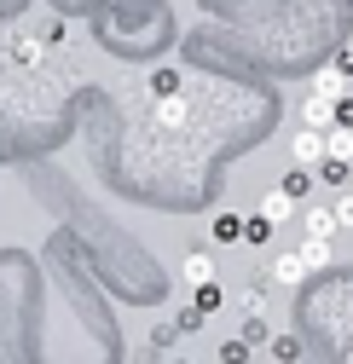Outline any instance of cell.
<instances>
[{"label": "cell", "instance_id": "obj_1", "mask_svg": "<svg viewBox=\"0 0 353 364\" xmlns=\"http://www.w3.org/2000/svg\"><path fill=\"white\" fill-rule=\"evenodd\" d=\"M290 156H295V162H307V168H319V162L330 156V127H313V122H307L295 139H290Z\"/></svg>", "mask_w": 353, "mask_h": 364}, {"label": "cell", "instance_id": "obj_2", "mask_svg": "<svg viewBox=\"0 0 353 364\" xmlns=\"http://www.w3.org/2000/svg\"><path fill=\"white\" fill-rule=\"evenodd\" d=\"M336 116H342V99L325 93V87H313V93H307V105H301V122H313V127H336Z\"/></svg>", "mask_w": 353, "mask_h": 364}, {"label": "cell", "instance_id": "obj_3", "mask_svg": "<svg viewBox=\"0 0 353 364\" xmlns=\"http://www.w3.org/2000/svg\"><path fill=\"white\" fill-rule=\"evenodd\" d=\"M157 127H186V99L180 93H157Z\"/></svg>", "mask_w": 353, "mask_h": 364}, {"label": "cell", "instance_id": "obj_4", "mask_svg": "<svg viewBox=\"0 0 353 364\" xmlns=\"http://www.w3.org/2000/svg\"><path fill=\"white\" fill-rule=\"evenodd\" d=\"M301 278H307V260H301V249H295V255H278V266H273V284L295 289Z\"/></svg>", "mask_w": 353, "mask_h": 364}, {"label": "cell", "instance_id": "obj_5", "mask_svg": "<svg viewBox=\"0 0 353 364\" xmlns=\"http://www.w3.org/2000/svg\"><path fill=\"white\" fill-rule=\"evenodd\" d=\"M301 260H307V272H325V266H330V237L307 232V243H301Z\"/></svg>", "mask_w": 353, "mask_h": 364}, {"label": "cell", "instance_id": "obj_6", "mask_svg": "<svg viewBox=\"0 0 353 364\" xmlns=\"http://www.w3.org/2000/svg\"><path fill=\"white\" fill-rule=\"evenodd\" d=\"M313 179H319V168H307V162H295V168H290V173H284V191H290V197H295V203H301V197H307V191H313Z\"/></svg>", "mask_w": 353, "mask_h": 364}, {"label": "cell", "instance_id": "obj_7", "mask_svg": "<svg viewBox=\"0 0 353 364\" xmlns=\"http://www.w3.org/2000/svg\"><path fill=\"white\" fill-rule=\"evenodd\" d=\"M319 179H325V186H347V179H353V156H325Z\"/></svg>", "mask_w": 353, "mask_h": 364}, {"label": "cell", "instance_id": "obj_8", "mask_svg": "<svg viewBox=\"0 0 353 364\" xmlns=\"http://www.w3.org/2000/svg\"><path fill=\"white\" fill-rule=\"evenodd\" d=\"M273 225H278L273 214H249V225H243V243H255V249H267V243H273Z\"/></svg>", "mask_w": 353, "mask_h": 364}, {"label": "cell", "instance_id": "obj_9", "mask_svg": "<svg viewBox=\"0 0 353 364\" xmlns=\"http://www.w3.org/2000/svg\"><path fill=\"white\" fill-rule=\"evenodd\" d=\"M260 214H273V220H278V225H284V220H290V214H295V197H290V191H284V186H278V191H267V197H260Z\"/></svg>", "mask_w": 353, "mask_h": 364}, {"label": "cell", "instance_id": "obj_10", "mask_svg": "<svg viewBox=\"0 0 353 364\" xmlns=\"http://www.w3.org/2000/svg\"><path fill=\"white\" fill-rule=\"evenodd\" d=\"M243 225H249L243 214H220V220L209 225V232H214V243H238V237H243Z\"/></svg>", "mask_w": 353, "mask_h": 364}, {"label": "cell", "instance_id": "obj_11", "mask_svg": "<svg viewBox=\"0 0 353 364\" xmlns=\"http://www.w3.org/2000/svg\"><path fill=\"white\" fill-rule=\"evenodd\" d=\"M209 278H214V260H209L203 249H191V255H186V284H209Z\"/></svg>", "mask_w": 353, "mask_h": 364}, {"label": "cell", "instance_id": "obj_12", "mask_svg": "<svg viewBox=\"0 0 353 364\" xmlns=\"http://www.w3.org/2000/svg\"><path fill=\"white\" fill-rule=\"evenodd\" d=\"M307 232H319V237H336V232H342L336 208H313V214H307Z\"/></svg>", "mask_w": 353, "mask_h": 364}, {"label": "cell", "instance_id": "obj_13", "mask_svg": "<svg viewBox=\"0 0 353 364\" xmlns=\"http://www.w3.org/2000/svg\"><path fill=\"white\" fill-rule=\"evenodd\" d=\"M41 53H47V41H18V47H12V64H41Z\"/></svg>", "mask_w": 353, "mask_h": 364}, {"label": "cell", "instance_id": "obj_14", "mask_svg": "<svg viewBox=\"0 0 353 364\" xmlns=\"http://www.w3.org/2000/svg\"><path fill=\"white\" fill-rule=\"evenodd\" d=\"M336 220H342V232H353V186H342V197H336Z\"/></svg>", "mask_w": 353, "mask_h": 364}, {"label": "cell", "instance_id": "obj_15", "mask_svg": "<svg viewBox=\"0 0 353 364\" xmlns=\"http://www.w3.org/2000/svg\"><path fill=\"white\" fill-rule=\"evenodd\" d=\"M197 306H203V312H214V306H220V289H214V278H209V284H197Z\"/></svg>", "mask_w": 353, "mask_h": 364}, {"label": "cell", "instance_id": "obj_16", "mask_svg": "<svg viewBox=\"0 0 353 364\" xmlns=\"http://www.w3.org/2000/svg\"><path fill=\"white\" fill-rule=\"evenodd\" d=\"M243 358H249L243 341H226V347H220V364H243Z\"/></svg>", "mask_w": 353, "mask_h": 364}, {"label": "cell", "instance_id": "obj_17", "mask_svg": "<svg viewBox=\"0 0 353 364\" xmlns=\"http://www.w3.org/2000/svg\"><path fill=\"white\" fill-rule=\"evenodd\" d=\"M273 353H278V358H301V341H295V336H278Z\"/></svg>", "mask_w": 353, "mask_h": 364}, {"label": "cell", "instance_id": "obj_18", "mask_svg": "<svg viewBox=\"0 0 353 364\" xmlns=\"http://www.w3.org/2000/svg\"><path fill=\"white\" fill-rule=\"evenodd\" d=\"M347 186H353V179H347Z\"/></svg>", "mask_w": 353, "mask_h": 364}]
</instances>
